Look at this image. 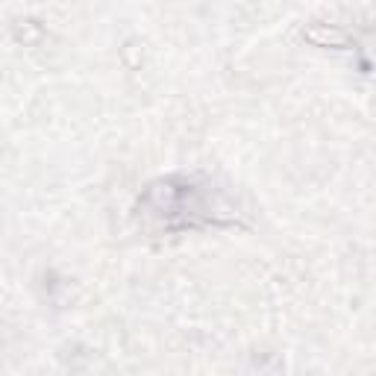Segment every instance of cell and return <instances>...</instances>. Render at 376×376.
Wrapping results in <instances>:
<instances>
[{"label":"cell","instance_id":"obj_1","mask_svg":"<svg viewBox=\"0 0 376 376\" xmlns=\"http://www.w3.org/2000/svg\"><path fill=\"white\" fill-rule=\"evenodd\" d=\"M306 39L309 42H315V44H335V47H341V44H347V35L341 33V30H323V27H311V30H306Z\"/></svg>","mask_w":376,"mask_h":376}]
</instances>
